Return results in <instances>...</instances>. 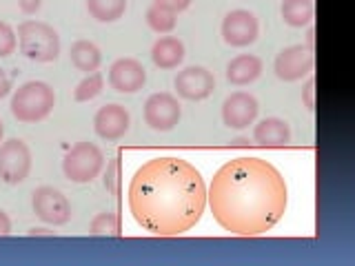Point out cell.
Segmentation results:
<instances>
[{"label": "cell", "instance_id": "4dcf8cb0", "mask_svg": "<svg viewBox=\"0 0 355 266\" xmlns=\"http://www.w3.org/2000/svg\"><path fill=\"white\" fill-rule=\"evenodd\" d=\"M306 49L315 51V27H313V22H311L309 31H306Z\"/></svg>", "mask_w": 355, "mask_h": 266}, {"label": "cell", "instance_id": "9a60e30c", "mask_svg": "<svg viewBox=\"0 0 355 266\" xmlns=\"http://www.w3.org/2000/svg\"><path fill=\"white\" fill-rule=\"evenodd\" d=\"M253 140L260 147H286L291 142V127L282 118H264L253 127Z\"/></svg>", "mask_w": 355, "mask_h": 266}, {"label": "cell", "instance_id": "2e32d148", "mask_svg": "<svg viewBox=\"0 0 355 266\" xmlns=\"http://www.w3.org/2000/svg\"><path fill=\"white\" fill-rule=\"evenodd\" d=\"M262 58L253 53H240L227 64V80L236 87L251 85L260 78L262 73Z\"/></svg>", "mask_w": 355, "mask_h": 266}, {"label": "cell", "instance_id": "7a4b0ae2", "mask_svg": "<svg viewBox=\"0 0 355 266\" xmlns=\"http://www.w3.org/2000/svg\"><path fill=\"white\" fill-rule=\"evenodd\" d=\"M207 202L216 222L231 236L255 238L282 220L288 193L273 164L262 158H236L216 171Z\"/></svg>", "mask_w": 355, "mask_h": 266}, {"label": "cell", "instance_id": "7c38bea8", "mask_svg": "<svg viewBox=\"0 0 355 266\" xmlns=\"http://www.w3.org/2000/svg\"><path fill=\"white\" fill-rule=\"evenodd\" d=\"M260 105L247 91H233L222 103V122L229 129H247L258 118Z\"/></svg>", "mask_w": 355, "mask_h": 266}, {"label": "cell", "instance_id": "3957f363", "mask_svg": "<svg viewBox=\"0 0 355 266\" xmlns=\"http://www.w3.org/2000/svg\"><path fill=\"white\" fill-rule=\"evenodd\" d=\"M18 49L33 62H53L60 55V36L49 22L25 20L18 25Z\"/></svg>", "mask_w": 355, "mask_h": 266}, {"label": "cell", "instance_id": "9c48e42d", "mask_svg": "<svg viewBox=\"0 0 355 266\" xmlns=\"http://www.w3.org/2000/svg\"><path fill=\"white\" fill-rule=\"evenodd\" d=\"M142 116H144V122H147L153 131H171L178 122H180L182 109L173 94L160 91L147 98Z\"/></svg>", "mask_w": 355, "mask_h": 266}, {"label": "cell", "instance_id": "6da1fadb", "mask_svg": "<svg viewBox=\"0 0 355 266\" xmlns=\"http://www.w3.org/2000/svg\"><path fill=\"white\" fill-rule=\"evenodd\" d=\"M129 211L138 224L158 238L191 231L207 206V186L191 162L173 155L153 158L129 182Z\"/></svg>", "mask_w": 355, "mask_h": 266}, {"label": "cell", "instance_id": "8992f818", "mask_svg": "<svg viewBox=\"0 0 355 266\" xmlns=\"http://www.w3.org/2000/svg\"><path fill=\"white\" fill-rule=\"evenodd\" d=\"M31 171V149L25 140L9 138L0 144V180L5 184H20Z\"/></svg>", "mask_w": 355, "mask_h": 266}, {"label": "cell", "instance_id": "f546056e", "mask_svg": "<svg viewBox=\"0 0 355 266\" xmlns=\"http://www.w3.org/2000/svg\"><path fill=\"white\" fill-rule=\"evenodd\" d=\"M9 233H11V220L5 211L0 209V236H9Z\"/></svg>", "mask_w": 355, "mask_h": 266}, {"label": "cell", "instance_id": "f1b7e54d", "mask_svg": "<svg viewBox=\"0 0 355 266\" xmlns=\"http://www.w3.org/2000/svg\"><path fill=\"white\" fill-rule=\"evenodd\" d=\"M9 91H11V80H9V76L0 69V98L9 96Z\"/></svg>", "mask_w": 355, "mask_h": 266}, {"label": "cell", "instance_id": "d4e9b609", "mask_svg": "<svg viewBox=\"0 0 355 266\" xmlns=\"http://www.w3.org/2000/svg\"><path fill=\"white\" fill-rule=\"evenodd\" d=\"M302 103L309 111L315 109V78L313 76H309V80L302 89Z\"/></svg>", "mask_w": 355, "mask_h": 266}, {"label": "cell", "instance_id": "52a82bcc", "mask_svg": "<svg viewBox=\"0 0 355 266\" xmlns=\"http://www.w3.org/2000/svg\"><path fill=\"white\" fill-rule=\"evenodd\" d=\"M31 206L42 222L62 227L71 220V204L62 191L53 186H38L31 195Z\"/></svg>", "mask_w": 355, "mask_h": 266}, {"label": "cell", "instance_id": "cb8c5ba5", "mask_svg": "<svg viewBox=\"0 0 355 266\" xmlns=\"http://www.w3.org/2000/svg\"><path fill=\"white\" fill-rule=\"evenodd\" d=\"M18 47V38H16V31L11 29V25H7L5 20H0V58L5 55H11Z\"/></svg>", "mask_w": 355, "mask_h": 266}, {"label": "cell", "instance_id": "44dd1931", "mask_svg": "<svg viewBox=\"0 0 355 266\" xmlns=\"http://www.w3.org/2000/svg\"><path fill=\"white\" fill-rule=\"evenodd\" d=\"M103 89H105V76L100 71H92L76 85L73 98L78 100V103H89V100H94L103 94Z\"/></svg>", "mask_w": 355, "mask_h": 266}, {"label": "cell", "instance_id": "ffe728a7", "mask_svg": "<svg viewBox=\"0 0 355 266\" xmlns=\"http://www.w3.org/2000/svg\"><path fill=\"white\" fill-rule=\"evenodd\" d=\"M87 11L98 22H116L127 11V0H87Z\"/></svg>", "mask_w": 355, "mask_h": 266}, {"label": "cell", "instance_id": "7402d4cb", "mask_svg": "<svg viewBox=\"0 0 355 266\" xmlns=\"http://www.w3.org/2000/svg\"><path fill=\"white\" fill-rule=\"evenodd\" d=\"M147 25L155 31V33H171L178 25V14L173 11L158 7V5H151L147 9Z\"/></svg>", "mask_w": 355, "mask_h": 266}, {"label": "cell", "instance_id": "8fae6325", "mask_svg": "<svg viewBox=\"0 0 355 266\" xmlns=\"http://www.w3.org/2000/svg\"><path fill=\"white\" fill-rule=\"evenodd\" d=\"M173 87H175V91L180 98L198 103V100H207L211 94H214L216 78L207 69V66L191 64V66H184L182 71H178Z\"/></svg>", "mask_w": 355, "mask_h": 266}, {"label": "cell", "instance_id": "30bf717a", "mask_svg": "<svg viewBox=\"0 0 355 266\" xmlns=\"http://www.w3.org/2000/svg\"><path fill=\"white\" fill-rule=\"evenodd\" d=\"M260 22L249 9H233L222 20V38L229 47H249L258 40Z\"/></svg>", "mask_w": 355, "mask_h": 266}, {"label": "cell", "instance_id": "484cf974", "mask_svg": "<svg viewBox=\"0 0 355 266\" xmlns=\"http://www.w3.org/2000/svg\"><path fill=\"white\" fill-rule=\"evenodd\" d=\"M105 186L111 193H118V158L107 166V177H105Z\"/></svg>", "mask_w": 355, "mask_h": 266}, {"label": "cell", "instance_id": "5bb4252c", "mask_svg": "<svg viewBox=\"0 0 355 266\" xmlns=\"http://www.w3.org/2000/svg\"><path fill=\"white\" fill-rule=\"evenodd\" d=\"M131 116L122 105H105L94 116V131L103 140H120L129 131Z\"/></svg>", "mask_w": 355, "mask_h": 266}, {"label": "cell", "instance_id": "603a6c76", "mask_svg": "<svg viewBox=\"0 0 355 266\" xmlns=\"http://www.w3.org/2000/svg\"><path fill=\"white\" fill-rule=\"evenodd\" d=\"M89 233H92V236L118 238L120 236V220H118V215L109 213V211H105V213H98L92 220V224H89Z\"/></svg>", "mask_w": 355, "mask_h": 266}, {"label": "cell", "instance_id": "e0dca14e", "mask_svg": "<svg viewBox=\"0 0 355 266\" xmlns=\"http://www.w3.org/2000/svg\"><path fill=\"white\" fill-rule=\"evenodd\" d=\"M151 60L160 69H175L184 60V44L175 36H162L153 42L151 47Z\"/></svg>", "mask_w": 355, "mask_h": 266}, {"label": "cell", "instance_id": "ac0fdd59", "mask_svg": "<svg viewBox=\"0 0 355 266\" xmlns=\"http://www.w3.org/2000/svg\"><path fill=\"white\" fill-rule=\"evenodd\" d=\"M69 60L78 71L92 73L98 71L100 62H103V53L92 40H76L69 49Z\"/></svg>", "mask_w": 355, "mask_h": 266}, {"label": "cell", "instance_id": "4316f807", "mask_svg": "<svg viewBox=\"0 0 355 266\" xmlns=\"http://www.w3.org/2000/svg\"><path fill=\"white\" fill-rule=\"evenodd\" d=\"M153 5L169 9L173 14H180V11H184L189 5H191V0H153Z\"/></svg>", "mask_w": 355, "mask_h": 266}, {"label": "cell", "instance_id": "83f0119b", "mask_svg": "<svg viewBox=\"0 0 355 266\" xmlns=\"http://www.w3.org/2000/svg\"><path fill=\"white\" fill-rule=\"evenodd\" d=\"M42 0H18V7L22 9V14H36V11L40 9Z\"/></svg>", "mask_w": 355, "mask_h": 266}, {"label": "cell", "instance_id": "4fadbf2b", "mask_svg": "<svg viewBox=\"0 0 355 266\" xmlns=\"http://www.w3.org/2000/svg\"><path fill=\"white\" fill-rule=\"evenodd\" d=\"M147 82V71L136 58H118L109 66V85L118 94H136Z\"/></svg>", "mask_w": 355, "mask_h": 266}, {"label": "cell", "instance_id": "d6a6232c", "mask_svg": "<svg viewBox=\"0 0 355 266\" xmlns=\"http://www.w3.org/2000/svg\"><path fill=\"white\" fill-rule=\"evenodd\" d=\"M3 136H5V127H3V120H0V142H3Z\"/></svg>", "mask_w": 355, "mask_h": 266}, {"label": "cell", "instance_id": "277c9868", "mask_svg": "<svg viewBox=\"0 0 355 266\" xmlns=\"http://www.w3.org/2000/svg\"><path fill=\"white\" fill-rule=\"evenodd\" d=\"M11 114L18 122H40L47 118L55 107V94L51 85L42 80H29L20 85L11 96Z\"/></svg>", "mask_w": 355, "mask_h": 266}, {"label": "cell", "instance_id": "d6986e66", "mask_svg": "<svg viewBox=\"0 0 355 266\" xmlns=\"http://www.w3.org/2000/svg\"><path fill=\"white\" fill-rule=\"evenodd\" d=\"M282 20L288 27H309L315 16L313 0H282Z\"/></svg>", "mask_w": 355, "mask_h": 266}, {"label": "cell", "instance_id": "ba28073f", "mask_svg": "<svg viewBox=\"0 0 355 266\" xmlns=\"http://www.w3.org/2000/svg\"><path fill=\"white\" fill-rule=\"evenodd\" d=\"M313 66H315L313 51H309L304 44H291V47H284L275 55L273 71L282 82H295L302 80L304 76H311Z\"/></svg>", "mask_w": 355, "mask_h": 266}, {"label": "cell", "instance_id": "5b68a950", "mask_svg": "<svg viewBox=\"0 0 355 266\" xmlns=\"http://www.w3.org/2000/svg\"><path fill=\"white\" fill-rule=\"evenodd\" d=\"M105 166V153L94 142H76L73 147L64 153L62 173L67 180L85 184L92 182L100 175Z\"/></svg>", "mask_w": 355, "mask_h": 266}, {"label": "cell", "instance_id": "1f68e13d", "mask_svg": "<svg viewBox=\"0 0 355 266\" xmlns=\"http://www.w3.org/2000/svg\"><path fill=\"white\" fill-rule=\"evenodd\" d=\"M29 236H51V233L47 229H31Z\"/></svg>", "mask_w": 355, "mask_h": 266}]
</instances>
